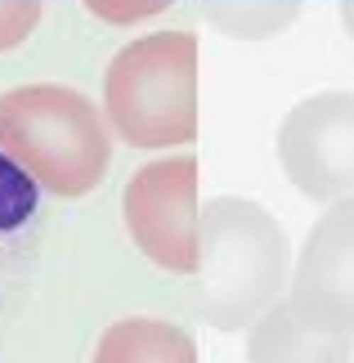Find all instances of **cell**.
Here are the masks:
<instances>
[{
  "label": "cell",
  "instance_id": "cell-1",
  "mask_svg": "<svg viewBox=\"0 0 354 363\" xmlns=\"http://www.w3.org/2000/svg\"><path fill=\"white\" fill-rule=\"evenodd\" d=\"M287 229L251 198L202 202V256L193 274V310L216 332H247L292 283Z\"/></svg>",
  "mask_w": 354,
  "mask_h": 363
},
{
  "label": "cell",
  "instance_id": "cell-2",
  "mask_svg": "<svg viewBox=\"0 0 354 363\" xmlns=\"http://www.w3.org/2000/svg\"><path fill=\"white\" fill-rule=\"evenodd\" d=\"M0 152H9L45 198L77 202L104 184L112 166V125L81 90L32 81L0 94Z\"/></svg>",
  "mask_w": 354,
  "mask_h": 363
},
{
  "label": "cell",
  "instance_id": "cell-3",
  "mask_svg": "<svg viewBox=\"0 0 354 363\" xmlns=\"http://www.w3.org/2000/svg\"><path fill=\"white\" fill-rule=\"evenodd\" d=\"M104 117L121 144L171 152L197 139V36L184 27L135 36L104 67Z\"/></svg>",
  "mask_w": 354,
  "mask_h": 363
},
{
  "label": "cell",
  "instance_id": "cell-4",
  "mask_svg": "<svg viewBox=\"0 0 354 363\" xmlns=\"http://www.w3.org/2000/svg\"><path fill=\"white\" fill-rule=\"evenodd\" d=\"M121 225L135 251L153 269L171 278H193L202 256V193L197 157H148L121 189Z\"/></svg>",
  "mask_w": 354,
  "mask_h": 363
},
{
  "label": "cell",
  "instance_id": "cell-5",
  "mask_svg": "<svg viewBox=\"0 0 354 363\" xmlns=\"http://www.w3.org/2000/svg\"><path fill=\"white\" fill-rule=\"evenodd\" d=\"M278 166L301 198H354V90H319L278 121Z\"/></svg>",
  "mask_w": 354,
  "mask_h": 363
},
{
  "label": "cell",
  "instance_id": "cell-6",
  "mask_svg": "<svg viewBox=\"0 0 354 363\" xmlns=\"http://www.w3.org/2000/svg\"><path fill=\"white\" fill-rule=\"evenodd\" d=\"M287 305L323 332L354 337V198L328 202L292 260Z\"/></svg>",
  "mask_w": 354,
  "mask_h": 363
},
{
  "label": "cell",
  "instance_id": "cell-7",
  "mask_svg": "<svg viewBox=\"0 0 354 363\" xmlns=\"http://www.w3.org/2000/svg\"><path fill=\"white\" fill-rule=\"evenodd\" d=\"M40 242H45V193L9 152H0V328L32 287Z\"/></svg>",
  "mask_w": 354,
  "mask_h": 363
},
{
  "label": "cell",
  "instance_id": "cell-8",
  "mask_svg": "<svg viewBox=\"0 0 354 363\" xmlns=\"http://www.w3.org/2000/svg\"><path fill=\"white\" fill-rule=\"evenodd\" d=\"M354 337L345 332H323L305 323L287 305V296L247 328V363H350Z\"/></svg>",
  "mask_w": 354,
  "mask_h": 363
},
{
  "label": "cell",
  "instance_id": "cell-9",
  "mask_svg": "<svg viewBox=\"0 0 354 363\" xmlns=\"http://www.w3.org/2000/svg\"><path fill=\"white\" fill-rule=\"evenodd\" d=\"M90 363H197V341L171 318L131 314L99 332Z\"/></svg>",
  "mask_w": 354,
  "mask_h": 363
},
{
  "label": "cell",
  "instance_id": "cell-10",
  "mask_svg": "<svg viewBox=\"0 0 354 363\" xmlns=\"http://www.w3.org/2000/svg\"><path fill=\"white\" fill-rule=\"evenodd\" d=\"M211 32L229 40H274L305 13V0H197Z\"/></svg>",
  "mask_w": 354,
  "mask_h": 363
},
{
  "label": "cell",
  "instance_id": "cell-11",
  "mask_svg": "<svg viewBox=\"0 0 354 363\" xmlns=\"http://www.w3.org/2000/svg\"><path fill=\"white\" fill-rule=\"evenodd\" d=\"M175 0H86V9L94 13L99 23L108 27H135V23H148L157 18V13H166Z\"/></svg>",
  "mask_w": 354,
  "mask_h": 363
},
{
  "label": "cell",
  "instance_id": "cell-12",
  "mask_svg": "<svg viewBox=\"0 0 354 363\" xmlns=\"http://www.w3.org/2000/svg\"><path fill=\"white\" fill-rule=\"evenodd\" d=\"M40 0H0V54L18 50L40 23Z\"/></svg>",
  "mask_w": 354,
  "mask_h": 363
},
{
  "label": "cell",
  "instance_id": "cell-13",
  "mask_svg": "<svg viewBox=\"0 0 354 363\" xmlns=\"http://www.w3.org/2000/svg\"><path fill=\"white\" fill-rule=\"evenodd\" d=\"M336 13H341V27H345V36L354 40V0H341V5H336Z\"/></svg>",
  "mask_w": 354,
  "mask_h": 363
}]
</instances>
